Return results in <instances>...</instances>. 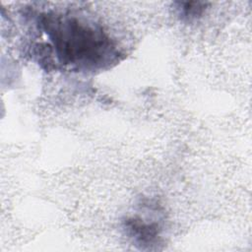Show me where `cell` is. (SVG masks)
<instances>
[{
  "instance_id": "3957f363",
  "label": "cell",
  "mask_w": 252,
  "mask_h": 252,
  "mask_svg": "<svg viewBox=\"0 0 252 252\" xmlns=\"http://www.w3.org/2000/svg\"><path fill=\"white\" fill-rule=\"evenodd\" d=\"M176 10L178 16L184 21H195L198 18L202 17L205 13L208 3L201 1H192V2H176Z\"/></svg>"
},
{
  "instance_id": "6da1fadb",
  "label": "cell",
  "mask_w": 252,
  "mask_h": 252,
  "mask_svg": "<svg viewBox=\"0 0 252 252\" xmlns=\"http://www.w3.org/2000/svg\"><path fill=\"white\" fill-rule=\"evenodd\" d=\"M37 30L46 39L47 55L72 71H98L120 61L121 52L103 28L72 12H45L37 17Z\"/></svg>"
},
{
  "instance_id": "7a4b0ae2",
  "label": "cell",
  "mask_w": 252,
  "mask_h": 252,
  "mask_svg": "<svg viewBox=\"0 0 252 252\" xmlns=\"http://www.w3.org/2000/svg\"><path fill=\"white\" fill-rule=\"evenodd\" d=\"M163 214L158 204L144 203L136 214L123 220V227L133 242L142 249L158 244L162 231Z\"/></svg>"
}]
</instances>
